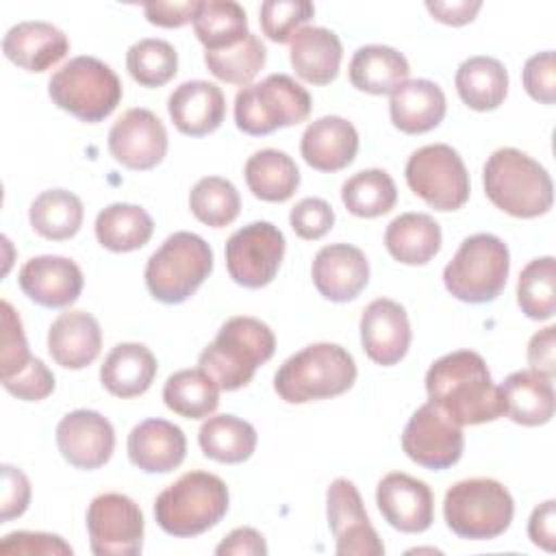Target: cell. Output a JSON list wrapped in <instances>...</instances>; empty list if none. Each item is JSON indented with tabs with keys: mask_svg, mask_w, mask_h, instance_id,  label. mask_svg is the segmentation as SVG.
<instances>
[{
	"mask_svg": "<svg viewBox=\"0 0 556 556\" xmlns=\"http://www.w3.org/2000/svg\"><path fill=\"white\" fill-rule=\"evenodd\" d=\"M430 402L458 426L495 421L504 415V397L484 358L471 350H456L434 361L426 374Z\"/></svg>",
	"mask_w": 556,
	"mask_h": 556,
	"instance_id": "6da1fadb",
	"label": "cell"
},
{
	"mask_svg": "<svg viewBox=\"0 0 556 556\" xmlns=\"http://www.w3.org/2000/svg\"><path fill=\"white\" fill-rule=\"evenodd\" d=\"M274 350L271 328L256 317L239 315L219 328L217 337L202 350L198 365L215 380L219 391H237L274 356Z\"/></svg>",
	"mask_w": 556,
	"mask_h": 556,
	"instance_id": "7a4b0ae2",
	"label": "cell"
},
{
	"mask_svg": "<svg viewBox=\"0 0 556 556\" xmlns=\"http://www.w3.org/2000/svg\"><path fill=\"white\" fill-rule=\"evenodd\" d=\"M482 185L500 211L521 219L545 215L554 202L547 169L517 148H500L486 159Z\"/></svg>",
	"mask_w": 556,
	"mask_h": 556,
	"instance_id": "3957f363",
	"label": "cell"
},
{
	"mask_svg": "<svg viewBox=\"0 0 556 556\" xmlns=\"http://www.w3.org/2000/svg\"><path fill=\"white\" fill-rule=\"evenodd\" d=\"M356 380L352 354L337 343H311L289 356L274 376V389L289 404L345 393Z\"/></svg>",
	"mask_w": 556,
	"mask_h": 556,
	"instance_id": "277c9868",
	"label": "cell"
},
{
	"mask_svg": "<svg viewBox=\"0 0 556 556\" xmlns=\"http://www.w3.org/2000/svg\"><path fill=\"white\" fill-rule=\"evenodd\" d=\"M228 500L222 478L208 471H187L156 495L154 519L172 536H198L224 519Z\"/></svg>",
	"mask_w": 556,
	"mask_h": 556,
	"instance_id": "5b68a950",
	"label": "cell"
},
{
	"mask_svg": "<svg viewBox=\"0 0 556 556\" xmlns=\"http://www.w3.org/2000/svg\"><path fill=\"white\" fill-rule=\"evenodd\" d=\"M213 271L211 245L193 232H174L146 263V287L163 304L189 300Z\"/></svg>",
	"mask_w": 556,
	"mask_h": 556,
	"instance_id": "8992f818",
	"label": "cell"
},
{
	"mask_svg": "<svg viewBox=\"0 0 556 556\" xmlns=\"http://www.w3.org/2000/svg\"><path fill=\"white\" fill-rule=\"evenodd\" d=\"M515 502L508 489L493 478H469L452 484L443 500L447 528L469 541H491L513 521Z\"/></svg>",
	"mask_w": 556,
	"mask_h": 556,
	"instance_id": "52a82bcc",
	"label": "cell"
},
{
	"mask_svg": "<svg viewBox=\"0 0 556 556\" xmlns=\"http://www.w3.org/2000/svg\"><path fill=\"white\" fill-rule=\"evenodd\" d=\"M52 102L80 122L96 124L109 117L122 102L117 74L96 56H74L56 70L48 83Z\"/></svg>",
	"mask_w": 556,
	"mask_h": 556,
	"instance_id": "ba28073f",
	"label": "cell"
},
{
	"mask_svg": "<svg viewBox=\"0 0 556 556\" xmlns=\"http://www.w3.org/2000/svg\"><path fill=\"white\" fill-rule=\"evenodd\" d=\"M510 254L506 243L489 232L467 237L443 269L445 289L460 302L484 304L506 287Z\"/></svg>",
	"mask_w": 556,
	"mask_h": 556,
	"instance_id": "9c48e42d",
	"label": "cell"
},
{
	"mask_svg": "<svg viewBox=\"0 0 556 556\" xmlns=\"http://www.w3.org/2000/svg\"><path fill=\"white\" fill-rule=\"evenodd\" d=\"M308 91L287 74H269L265 80L245 85L235 96V124L245 135H269L295 126L311 113Z\"/></svg>",
	"mask_w": 556,
	"mask_h": 556,
	"instance_id": "30bf717a",
	"label": "cell"
},
{
	"mask_svg": "<svg viewBox=\"0 0 556 556\" xmlns=\"http://www.w3.org/2000/svg\"><path fill=\"white\" fill-rule=\"evenodd\" d=\"M406 182L434 211H456L469 200V174L460 154L447 143L415 150L406 163Z\"/></svg>",
	"mask_w": 556,
	"mask_h": 556,
	"instance_id": "8fae6325",
	"label": "cell"
},
{
	"mask_svg": "<svg viewBox=\"0 0 556 556\" xmlns=\"http://www.w3.org/2000/svg\"><path fill=\"white\" fill-rule=\"evenodd\" d=\"M226 267L230 278L248 289L267 287L285 256V235L271 222H252L226 241Z\"/></svg>",
	"mask_w": 556,
	"mask_h": 556,
	"instance_id": "7c38bea8",
	"label": "cell"
},
{
	"mask_svg": "<svg viewBox=\"0 0 556 556\" xmlns=\"http://www.w3.org/2000/svg\"><path fill=\"white\" fill-rule=\"evenodd\" d=\"M87 532L96 556H137L143 549V513L124 493H102L87 508Z\"/></svg>",
	"mask_w": 556,
	"mask_h": 556,
	"instance_id": "4fadbf2b",
	"label": "cell"
},
{
	"mask_svg": "<svg viewBox=\"0 0 556 556\" xmlns=\"http://www.w3.org/2000/svg\"><path fill=\"white\" fill-rule=\"evenodd\" d=\"M463 447L465 437L460 426L432 402L421 404L402 432L404 454L426 469L439 471L456 465Z\"/></svg>",
	"mask_w": 556,
	"mask_h": 556,
	"instance_id": "5bb4252c",
	"label": "cell"
},
{
	"mask_svg": "<svg viewBox=\"0 0 556 556\" xmlns=\"http://www.w3.org/2000/svg\"><path fill=\"white\" fill-rule=\"evenodd\" d=\"M328 526L339 556H382L384 545L374 530L363 497L352 480L337 478L326 491Z\"/></svg>",
	"mask_w": 556,
	"mask_h": 556,
	"instance_id": "9a60e30c",
	"label": "cell"
},
{
	"mask_svg": "<svg viewBox=\"0 0 556 556\" xmlns=\"http://www.w3.org/2000/svg\"><path fill=\"white\" fill-rule=\"evenodd\" d=\"M109 152L128 169H152L167 154V130L150 109H128L109 130Z\"/></svg>",
	"mask_w": 556,
	"mask_h": 556,
	"instance_id": "2e32d148",
	"label": "cell"
},
{
	"mask_svg": "<svg viewBox=\"0 0 556 556\" xmlns=\"http://www.w3.org/2000/svg\"><path fill=\"white\" fill-rule=\"evenodd\" d=\"M56 447L76 469H98L109 463L115 447V430L96 410L78 408L56 424Z\"/></svg>",
	"mask_w": 556,
	"mask_h": 556,
	"instance_id": "e0dca14e",
	"label": "cell"
},
{
	"mask_svg": "<svg viewBox=\"0 0 556 556\" xmlns=\"http://www.w3.org/2000/svg\"><path fill=\"white\" fill-rule=\"evenodd\" d=\"M376 504L384 521L408 534L424 532L434 521V497L424 480L408 473H387L376 489Z\"/></svg>",
	"mask_w": 556,
	"mask_h": 556,
	"instance_id": "ac0fdd59",
	"label": "cell"
},
{
	"mask_svg": "<svg viewBox=\"0 0 556 556\" xmlns=\"http://www.w3.org/2000/svg\"><path fill=\"white\" fill-rule=\"evenodd\" d=\"M361 343L374 363L382 367L400 363L410 345V324L404 306L389 298L369 302L361 315Z\"/></svg>",
	"mask_w": 556,
	"mask_h": 556,
	"instance_id": "d6986e66",
	"label": "cell"
},
{
	"mask_svg": "<svg viewBox=\"0 0 556 556\" xmlns=\"http://www.w3.org/2000/svg\"><path fill=\"white\" fill-rule=\"evenodd\" d=\"M20 289L35 304L46 308H65L74 304L83 291L80 267L65 256L28 258L17 274Z\"/></svg>",
	"mask_w": 556,
	"mask_h": 556,
	"instance_id": "ffe728a7",
	"label": "cell"
},
{
	"mask_svg": "<svg viewBox=\"0 0 556 556\" xmlns=\"http://www.w3.org/2000/svg\"><path fill=\"white\" fill-rule=\"evenodd\" d=\"M315 289L330 302L354 300L369 280V263L363 250L350 243L324 245L311 267Z\"/></svg>",
	"mask_w": 556,
	"mask_h": 556,
	"instance_id": "44dd1931",
	"label": "cell"
},
{
	"mask_svg": "<svg viewBox=\"0 0 556 556\" xmlns=\"http://www.w3.org/2000/svg\"><path fill=\"white\" fill-rule=\"evenodd\" d=\"M167 111L182 135L204 137L222 126L226 98L215 83L187 80L169 93Z\"/></svg>",
	"mask_w": 556,
	"mask_h": 556,
	"instance_id": "7402d4cb",
	"label": "cell"
},
{
	"mask_svg": "<svg viewBox=\"0 0 556 556\" xmlns=\"http://www.w3.org/2000/svg\"><path fill=\"white\" fill-rule=\"evenodd\" d=\"M128 458L146 473H167L187 454L185 432L167 419H146L128 434Z\"/></svg>",
	"mask_w": 556,
	"mask_h": 556,
	"instance_id": "603a6c76",
	"label": "cell"
},
{
	"mask_svg": "<svg viewBox=\"0 0 556 556\" xmlns=\"http://www.w3.org/2000/svg\"><path fill=\"white\" fill-rule=\"evenodd\" d=\"M300 152L313 169L339 172L354 161L358 152V132L345 117L324 115L306 126Z\"/></svg>",
	"mask_w": 556,
	"mask_h": 556,
	"instance_id": "cb8c5ba5",
	"label": "cell"
},
{
	"mask_svg": "<svg viewBox=\"0 0 556 556\" xmlns=\"http://www.w3.org/2000/svg\"><path fill=\"white\" fill-rule=\"evenodd\" d=\"M4 56L26 72H46L70 52V39L48 22H20L2 39Z\"/></svg>",
	"mask_w": 556,
	"mask_h": 556,
	"instance_id": "d4e9b609",
	"label": "cell"
},
{
	"mask_svg": "<svg viewBox=\"0 0 556 556\" xmlns=\"http://www.w3.org/2000/svg\"><path fill=\"white\" fill-rule=\"evenodd\" d=\"M102 348L98 319L87 311L61 313L48 330V352L52 361L65 369H83L91 365Z\"/></svg>",
	"mask_w": 556,
	"mask_h": 556,
	"instance_id": "484cf974",
	"label": "cell"
},
{
	"mask_svg": "<svg viewBox=\"0 0 556 556\" xmlns=\"http://www.w3.org/2000/svg\"><path fill=\"white\" fill-rule=\"evenodd\" d=\"M445 93L428 78L404 80L389 100V115L397 130L421 135L437 128L445 117Z\"/></svg>",
	"mask_w": 556,
	"mask_h": 556,
	"instance_id": "4316f807",
	"label": "cell"
},
{
	"mask_svg": "<svg viewBox=\"0 0 556 556\" xmlns=\"http://www.w3.org/2000/svg\"><path fill=\"white\" fill-rule=\"evenodd\" d=\"M341 56L343 46L339 37L324 26H302L291 39V65L311 85H330L339 74Z\"/></svg>",
	"mask_w": 556,
	"mask_h": 556,
	"instance_id": "83f0119b",
	"label": "cell"
},
{
	"mask_svg": "<svg viewBox=\"0 0 556 556\" xmlns=\"http://www.w3.org/2000/svg\"><path fill=\"white\" fill-rule=\"evenodd\" d=\"M156 376V358L143 343H117L100 367L102 387L115 397L146 393Z\"/></svg>",
	"mask_w": 556,
	"mask_h": 556,
	"instance_id": "f1b7e54d",
	"label": "cell"
},
{
	"mask_svg": "<svg viewBox=\"0 0 556 556\" xmlns=\"http://www.w3.org/2000/svg\"><path fill=\"white\" fill-rule=\"evenodd\" d=\"M504 415L521 426H543L554 417L552 378L532 369L510 374L502 387Z\"/></svg>",
	"mask_w": 556,
	"mask_h": 556,
	"instance_id": "f546056e",
	"label": "cell"
},
{
	"mask_svg": "<svg viewBox=\"0 0 556 556\" xmlns=\"http://www.w3.org/2000/svg\"><path fill=\"white\" fill-rule=\"evenodd\" d=\"M408 61L391 46H361L348 67L352 87L371 96L393 93L408 78Z\"/></svg>",
	"mask_w": 556,
	"mask_h": 556,
	"instance_id": "4dcf8cb0",
	"label": "cell"
},
{
	"mask_svg": "<svg viewBox=\"0 0 556 556\" xmlns=\"http://www.w3.org/2000/svg\"><path fill=\"white\" fill-rule=\"evenodd\" d=\"M384 245L404 265H426L441 250V226L428 213H402L387 226Z\"/></svg>",
	"mask_w": 556,
	"mask_h": 556,
	"instance_id": "1f68e13d",
	"label": "cell"
},
{
	"mask_svg": "<svg viewBox=\"0 0 556 556\" xmlns=\"http://www.w3.org/2000/svg\"><path fill=\"white\" fill-rule=\"evenodd\" d=\"M456 91L473 111L497 109L508 93V72L493 56H469L456 70Z\"/></svg>",
	"mask_w": 556,
	"mask_h": 556,
	"instance_id": "d6a6232c",
	"label": "cell"
},
{
	"mask_svg": "<svg viewBox=\"0 0 556 556\" xmlns=\"http://www.w3.org/2000/svg\"><path fill=\"white\" fill-rule=\"evenodd\" d=\"M245 182L248 189L265 202H285L300 187V169L295 161L274 148L254 152L245 161Z\"/></svg>",
	"mask_w": 556,
	"mask_h": 556,
	"instance_id": "836d02e7",
	"label": "cell"
},
{
	"mask_svg": "<svg viewBox=\"0 0 556 556\" xmlns=\"http://www.w3.org/2000/svg\"><path fill=\"white\" fill-rule=\"evenodd\" d=\"M154 232V222L137 204L115 202L104 206L96 217V237L111 252H132L143 248Z\"/></svg>",
	"mask_w": 556,
	"mask_h": 556,
	"instance_id": "e575fe53",
	"label": "cell"
},
{
	"mask_svg": "<svg viewBox=\"0 0 556 556\" xmlns=\"http://www.w3.org/2000/svg\"><path fill=\"white\" fill-rule=\"evenodd\" d=\"M198 443L206 458L237 465L254 454L256 430L252 424L235 415H215L200 426Z\"/></svg>",
	"mask_w": 556,
	"mask_h": 556,
	"instance_id": "d590c367",
	"label": "cell"
},
{
	"mask_svg": "<svg viewBox=\"0 0 556 556\" xmlns=\"http://www.w3.org/2000/svg\"><path fill=\"white\" fill-rule=\"evenodd\" d=\"M83 217L85 208L80 198L65 189L41 191L28 208L33 230L52 241L72 239L80 230Z\"/></svg>",
	"mask_w": 556,
	"mask_h": 556,
	"instance_id": "8d00e7d4",
	"label": "cell"
},
{
	"mask_svg": "<svg viewBox=\"0 0 556 556\" xmlns=\"http://www.w3.org/2000/svg\"><path fill=\"white\" fill-rule=\"evenodd\" d=\"M193 30L206 52L232 48L250 35L248 15L243 7L232 0L200 2V9L193 17Z\"/></svg>",
	"mask_w": 556,
	"mask_h": 556,
	"instance_id": "74e56055",
	"label": "cell"
},
{
	"mask_svg": "<svg viewBox=\"0 0 556 556\" xmlns=\"http://www.w3.org/2000/svg\"><path fill=\"white\" fill-rule=\"evenodd\" d=\"M163 402L172 413L185 419H202L213 415L219 406V387L200 367L180 369L167 378Z\"/></svg>",
	"mask_w": 556,
	"mask_h": 556,
	"instance_id": "f35d334b",
	"label": "cell"
},
{
	"mask_svg": "<svg viewBox=\"0 0 556 556\" xmlns=\"http://www.w3.org/2000/svg\"><path fill=\"white\" fill-rule=\"evenodd\" d=\"M341 200L356 217H378L395 206L397 189L384 169L374 167L350 176L341 187Z\"/></svg>",
	"mask_w": 556,
	"mask_h": 556,
	"instance_id": "ab89813d",
	"label": "cell"
},
{
	"mask_svg": "<svg viewBox=\"0 0 556 556\" xmlns=\"http://www.w3.org/2000/svg\"><path fill=\"white\" fill-rule=\"evenodd\" d=\"M517 302L526 317L549 319L556 313V263L554 256L530 261L517 280Z\"/></svg>",
	"mask_w": 556,
	"mask_h": 556,
	"instance_id": "60d3db41",
	"label": "cell"
},
{
	"mask_svg": "<svg viewBox=\"0 0 556 556\" xmlns=\"http://www.w3.org/2000/svg\"><path fill=\"white\" fill-rule=\"evenodd\" d=\"M189 208L202 224L224 228L237 219L241 198L230 180L222 176H206L193 185L189 193Z\"/></svg>",
	"mask_w": 556,
	"mask_h": 556,
	"instance_id": "b9f144b4",
	"label": "cell"
},
{
	"mask_svg": "<svg viewBox=\"0 0 556 556\" xmlns=\"http://www.w3.org/2000/svg\"><path fill=\"white\" fill-rule=\"evenodd\" d=\"M126 70L141 87H163L178 72V54L165 39H139L126 52Z\"/></svg>",
	"mask_w": 556,
	"mask_h": 556,
	"instance_id": "7bdbcfd3",
	"label": "cell"
},
{
	"mask_svg": "<svg viewBox=\"0 0 556 556\" xmlns=\"http://www.w3.org/2000/svg\"><path fill=\"white\" fill-rule=\"evenodd\" d=\"M267 59V50L261 43L256 35H248L241 43L217 50V52H204V63L208 72L230 85H250V80L263 70Z\"/></svg>",
	"mask_w": 556,
	"mask_h": 556,
	"instance_id": "ee69618b",
	"label": "cell"
},
{
	"mask_svg": "<svg viewBox=\"0 0 556 556\" xmlns=\"http://www.w3.org/2000/svg\"><path fill=\"white\" fill-rule=\"evenodd\" d=\"M315 15L313 2L306 0H267L261 4V28L267 39L287 43Z\"/></svg>",
	"mask_w": 556,
	"mask_h": 556,
	"instance_id": "f6af8a7d",
	"label": "cell"
},
{
	"mask_svg": "<svg viewBox=\"0 0 556 556\" xmlns=\"http://www.w3.org/2000/svg\"><path fill=\"white\" fill-rule=\"evenodd\" d=\"M37 356L28 352L22 319L15 308L2 302V348H0V380H11L33 365Z\"/></svg>",
	"mask_w": 556,
	"mask_h": 556,
	"instance_id": "bcb514c9",
	"label": "cell"
},
{
	"mask_svg": "<svg viewBox=\"0 0 556 556\" xmlns=\"http://www.w3.org/2000/svg\"><path fill=\"white\" fill-rule=\"evenodd\" d=\"M289 222L300 239L317 241L332 228L334 211L321 198H304L291 208Z\"/></svg>",
	"mask_w": 556,
	"mask_h": 556,
	"instance_id": "7dc6e473",
	"label": "cell"
},
{
	"mask_svg": "<svg viewBox=\"0 0 556 556\" xmlns=\"http://www.w3.org/2000/svg\"><path fill=\"white\" fill-rule=\"evenodd\" d=\"M0 554L2 556H13V554H17V556H72V547L56 534L17 530L2 539Z\"/></svg>",
	"mask_w": 556,
	"mask_h": 556,
	"instance_id": "c3c4849f",
	"label": "cell"
},
{
	"mask_svg": "<svg viewBox=\"0 0 556 556\" xmlns=\"http://www.w3.org/2000/svg\"><path fill=\"white\" fill-rule=\"evenodd\" d=\"M523 87L528 96L543 104H554L556 100V59L552 50L530 56L521 72Z\"/></svg>",
	"mask_w": 556,
	"mask_h": 556,
	"instance_id": "681fc988",
	"label": "cell"
},
{
	"mask_svg": "<svg viewBox=\"0 0 556 556\" xmlns=\"http://www.w3.org/2000/svg\"><path fill=\"white\" fill-rule=\"evenodd\" d=\"M2 387L15 395L17 400L24 402H39L43 397H48L54 391V376L52 371L43 365L41 358H35L33 365L28 369H24L22 374H17L11 380H4Z\"/></svg>",
	"mask_w": 556,
	"mask_h": 556,
	"instance_id": "f907efd6",
	"label": "cell"
},
{
	"mask_svg": "<svg viewBox=\"0 0 556 556\" xmlns=\"http://www.w3.org/2000/svg\"><path fill=\"white\" fill-rule=\"evenodd\" d=\"M30 504V482L26 473L13 465H2V523L24 515Z\"/></svg>",
	"mask_w": 556,
	"mask_h": 556,
	"instance_id": "816d5d0a",
	"label": "cell"
},
{
	"mask_svg": "<svg viewBox=\"0 0 556 556\" xmlns=\"http://www.w3.org/2000/svg\"><path fill=\"white\" fill-rule=\"evenodd\" d=\"M200 9V0H187V2H146L143 13L150 24L163 26V28H178L187 22H193L195 13Z\"/></svg>",
	"mask_w": 556,
	"mask_h": 556,
	"instance_id": "f5cc1de1",
	"label": "cell"
},
{
	"mask_svg": "<svg viewBox=\"0 0 556 556\" xmlns=\"http://www.w3.org/2000/svg\"><path fill=\"white\" fill-rule=\"evenodd\" d=\"M528 363L532 371L554 378L556 374V328L547 326L539 330L528 343Z\"/></svg>",
	"mask_w": 556,
	"mask_h": 556,
	"instance_id": "db71d44e",
	"label": "cell"
},
{
	"mask_svg": "<svg viewBox=\"0 0 556 556\" xmlns=\"http://www.w3.org/2000/svg\"><path fill=\"white\" fill-rule=\"evenodd\" d=\"M215 554L217 556H265L267 545L258 530L237 528L215 547Z\"/></svg>",
	"mask_w": 556,
	"mask_h": 556,
	"instance_id": "11a10c76",
	"label": "cell"
},
{
	"mask_svg": "<svg viewBox=\"0 0 556 556\" xmlns=\"http://www.w3.org/2000/svg\"><path fill=\"white\" fill-rule=\"evenodd\" d=\"M528 536L534 545L543 547L545 552H554L556 539V502L547 500L539 504L528 521Z\"/></svg>",
	"mask_w": 556,
	"mask_h": 556,
	"instance_id": "9f6ffc18",
	"label": "cell"
},
{
	"mask_svg": "<svg viewBox=\"0 0 556 556\" xmlns=\"http://www.w3.org/2000/svg\"><path fill=\"white\" fill-rule=\"evenodd\" d=\"M482 2L473 0H458V2H441V0H428L426 2V9L432 13L434 20L443 22V24H450V26H463L467 22H471L476 17V13L480 11Z\"/></svg>",
	"mask_w": 556,
	"mask_h": 556,
	"instance_id": "6f0895ef",
	"label": "cell"
}]
</instances>
